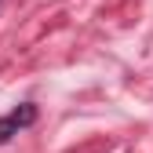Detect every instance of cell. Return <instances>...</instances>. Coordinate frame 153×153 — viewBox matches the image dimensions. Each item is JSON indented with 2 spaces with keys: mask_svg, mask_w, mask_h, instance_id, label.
I'll return each mask as SVG.
<instances>
[{
  "mask_svg": "<svg viewBox=\"0 0 153 153\" xmlns=\"http://www.w3.org/2000/svg\"><path fill=\"white\" fill-rule=\"evenodd\" d=\"M36 120V106L33 102H22L18 109H11L7 117H0V142H7L11 135H18L22 128H29Z\"/></svg>",
  "mask_w": 153,
  "mask_h": 153,
  "instance_id": "obj_1",
  "label": "cell"
}]
</instances>
